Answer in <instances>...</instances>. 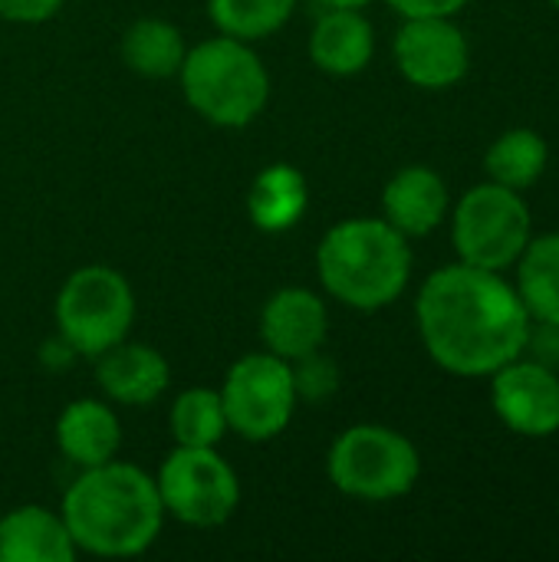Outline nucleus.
Here are the masks:
<instances>
[{"mask_svg": "<svg viewBox=\"0 0 559 562\" xmlns=\"http://www.w3.org/2000/svg\"><path fill=\"white\" fill-rule=\"evenodd\" d=\"M415 319L432 362L461 379H484L521 359L534 323L514 283L461 260L422 283Z\"/></svg>", "mask_w": 559, "mask_h": 562, "instance_id": "obj_1", "label": "nucleus"}, {"mask_svg": "<svg viewBox=\"0 0 559 562\" xmlns=\"http://www.w3.org/2000/svg\"><path fill=\"white\" fill-rule=\"evenodd\" d=\"M59 514L76 550L105 560L142 557L161 537L165 524L155 477L115 458L82 468L66 491Z\"/></svg>", "mask_w": 559, "mask_h": 562, "instance_id": "obj_2", "label": "nucleus"}, {"mask_svg": "<svg viewBox=\"0 0 559 562\" xmlns=\"http://www.w3.org/2000/svg\"><path fill=\"white\" fill-rule=\"evenodd\" d=\"M323 290L349 310L392 306L412 277L409 237L385 217H349L326 231L316 250Z\"/></svg>", "mask_w": 559, "mask_h": 562, "instance_id": "obj_3", "label": "nucleus"}, {"mask_svg": "<svg viewBox=\"0 0 559 562\" xmlns=\"http://www.w3.org/2000/svg\"><path fill=\"white\" fill-rule=\"evenodd\" d=\"M178 76L188 105L217 128L250 125L270 99V76L260 56L250 43L224 33L191 46Z\"/></svg>", "mask_w": 559, "mask_h": 562, "instance_id": "obj_4", "label": "nucleus"}, {"mask_svg": "<svg viewBox=\"0 0 559 562\" xmlns=\"http://www.w3.org/2000/svg\"><path fill=\"white\" fill-rule=\"evenodd\" d=\"M326 474L339 494L382 504L405 497L418 484L422 458L418 448L395 428L353 425L333 441Z\"/></svg>", "mask_w": 559, "mask_h": 562, "instance_id": "obj_5", "label": "nucleus"}, {"mask_svg": "<svg viewBox=\"0 0 559 562\" xmlns=\"http://www.w3.org/2000/svg\"><path fill=\"white\" fill-rule=\"evenodd\" d=\"M135 323V293L132 283L105 267L89 263L66 277L56 296V326L59 336L76 349V356H102L105 349L128 339Z\"/></svg>", "mask_w": 559, "mask_h": 562, "instance_id": "obj_6", "label": "nucleus"}, {"mask_svg": "<svg viewBox=\"0 0 559 562\" xmlns=\"http://www.w3.org/2000/svg\"><path fill=\"white\" fill-rule=\"evenodd\" d=\"M534 237L530 207L521 191L497 181L474 184L451 214V240L461 263L504 273Z\"/></svg>", "mask_w": 559, "mask_h": 562, "instance_id": "obj_7", "label": "nucleus"}, {"mask_svg": "<svg viewBox=\"0 0 559 562\" xmlns=\"http://www.w3.org/2000/svg\"><path fill=\"white\" fill-rule=\"evenodd\" d=\"M155 487L165 517L185 527H221L241 507V481L234 468L217 454V448H175L158 474Z\"/></svg>", "mask_w": 559, "mask_h": 562, "instance_id": "obj_8", "label": "nucleus"}, {"mask_svg": "<svg viewBox=\"0 0 559 562\" xmlns=\"http://www.w3.org/2000/svg\"><path fill=\"white\" fill-rule=\"evenodd\" d=\"M227 428L247 441H270L287 431L297 412L293 366L273 352H250L237 359L217 389Z\"/></svg>", "mask_w": 559, "mask_h": 562, "instance_id": "obj_9", "label": "nucleus"}, {"mask_svg": "<svg viewBox=\"0 0 559 562\" xmlns=\"http://www.w3.org/2000/svg\"><path fill=\"white\" fill-rule=\"evenodd\" d=\"M399 72L428 92L458 86L471 66V46L455 16H409L395 33Z\"/></svg>", "mask_w": 559, "mask_h": 562, "instance_id": "obj_10", "label": "nucleus"}, {"mask_svg": "<svg viewBox=\"0 0 559 562\" xmlns=\"http://www.w3.org/2000/svg\"><path fill=\"white\" fill-rule=\"evenodd\" d=\"M491 379L494 415L521 438H550L559 431V375L537 359H514Z\"/></svg>", "mask_w": 559, "mask_h": 562, "instance_id": "obj_11", "label": "nucleus"}, {"mask_svg": "<svg viewBox=\"0 0 559 562\" xmlns=\"http://www.w3.org/2000/svg\"><path fill=\"white\" fill-rule=\"evenodd\" d=\"M329 336V313L320 293L306 286L277 290L260 310V339L267 352L297 362L316 349H323Z\"/></svg>", "mask_w": 559, "mask_h": 562, "instance_id": "obj_12", "label": "nucleus"}, {"mask_svg": "<svg viewBox=\"0 0 559 562\" xmlns=\"http://www.w3.org/2000/svg\"><path fill=\"white\" fill-rule=\"evenodd\" d=\"M448 184L428 165H409L395 171L382 188V214L405 237H425L448 217Z\"/></svg>", "mask_w": 559, "mask_h": 562, "instance_id": "obj_13", "label": "nucleus"}, {"mask_svg": "<svg viewBox=\"0 0 559 562\" xmlns=\"http://www.w3.org/2000/svg\"><path fill=\"white\" fill-rule=\"evenodd\" d=\"M96 379L109 402L145 408L161 398L171 382V369L155 346L122 339L119 346L96 356Z\"/></svg>", "mask_w": 559, "mask_h": 562, "instance_id": "obj_14", "label": "nucleus"}, {"mask_svg": "<svg viewBox=\"0 0 559 562\" xmlns=\"http://www.w3.org/2000/svg\"><path fill=\"white\" fill-rule=\"evenodd\" d=\"M310 59L329 76H356L372 63L376 30L362 10L326 7V13L310 30Z\"/></svg>", "mask_w": 559, "mask_h": 562, "instance_id": "obj_15", "label": "nucleus"}, {"mask_svg": "<svg viewBox=\"0 0 559 562\" xmlns=\"http://www.w3.org/2000/svg\"><path fill=\"white\" fill-rule=\"evenodd\" d=\"M76 543L63 514L30 504L0 517V562H72Z\"/></svg>", "mask_w": 559, "mask_h": 562, "instance_id": "obj_16", "label": "nucleus"}, {"mask_svg": "<svg viewBox=\"0 0 559 562\" xmlns=\"http://www.w3.org/2000/svg\"><path fill=\"white\" fill-rule=\"evenodd\" d=\"M119 445H122L119 418L99 398L69 402L56 418V448L79 471L112 461L119 454Z\"/></svg>", "mask_w": 559, "mask_h": 562, "instance_id": "obj_17", "label": "nucleus"}, {"mask_svg": "<svg viewBox=\"0 0 559 562\" xmlns=\"http://www.w3.org/2000/svg\"><path fill=\"white\" fill-rule=\"evenodd\" d=\"M310 204V188L300 168L277 161L267 165L247 191V214L257 231L264 234H283L300 224Z\"/></svg>", "mask_w": 559, "mask_h": 562, "instance_id": "obj_18", "label": "nucleus"}, {"mask_svg": "<svg viewBox=\"0 0 559 562\" xmlns=\"http://www.w3.org/2000/svg\"><path fill=\"white\" fill-rule=\"evenodd\" d=\"M185 36L161 16H142L122 33V63L145 79L178 76L185 63Z\"/></svg>", "mask_w": 559, "mask_h": 562, "instance_id": "obj_19", "label": "nucleus"}, {"mask_svg": "<svg viewBox=\"0 0 559 562\" xmlns=\"http://www.w3.org/2000/svg\"><path fill=\"white\" fill-rule=\"evenodd\" d=\"M517 296L534 323H559V234L530 237L517 257Z\"/></svg>", "mask_w": 559, "mask_h": 562, "instance_id": "obj_20", "label": "nucleus"}, {"mask_svg": "<svg viewBox=\"0 0 559 562\" xmlns=\"http://www.w3.org/2000/svg\"><path fill=\"white\" fill-rule=\"evenodd\" d=\"M547 161H550V148L544 135L534 128H507L491 142L484 155L488 181H497L514 191L537 184L547 171Z\"/></svg>", "mask_w": 559, "mask_h": 562, "instance_id": "obj_21", "label": "nucleus"}, {"mask_svg": "<svg viewBox=\"0 0 559 562\" xmlns=\"http://www.w3.org/2000/svg\"><path fill=\"white\" fill-rule=\"evenodd\" d=\"M171 435L181 448H217L231 431L221 392L214 389H188L171 405Z\"/></svg>", "mask_w": 559, "mask_h": 562, "instance_id": "obj_22", "label": "nucleus"}, {"mask_svg": "<svg viewBox=\"0 0 559 562\" xmlns=\"http://www.w3.org/2000/svg\"><path fill=\"white\" fill-rule=\"evenodd\" d=\"M297 0H208V16L224 36L254 43L273 36L293 13Z\"/></svg>", "mask_w": 559, "mask_h": 562, "instance_id": "obj_23", "label": "nucleus"}, {"mask_svg": "<svg viewBox=\"0 0 559 562\" xmlns=\"http://www.w3.org/2000/svg\"><path fill=\"white\" fill-rule=\"evenodd\" d=\"M293 366V385H297V398L306 402H323L339 389V372L333 366V359H326L320 349L290 362Z\"/></svg>", "mask_w": 559, "mask_h": 562, "instance_id": "obj_24", "label": "nucleus"}, {"mask_svg": "<svg viewBox=\"0 0 559 562\" xmlns=\"http://www.w3.org/2000/svg\"><path fill=\"white\" fill-rule=\"evenodd\" d=\"M63 10V0H0V16L10 23H46Z\"/></svg>", "mask_w": 559, "mask_h": 562, "instance_id": "obj_25", "label": "nucleus"}, {"mask_svg": "<svg viewBox=\"0 0 559 562\" xmlns=\"http://www.w3.org/2000/svg\"><path fill=\"white\" fill-rule=\"evenodd\" d=\"M524 356L557 369L559 366V323H530V336H527V349Z\"/></svg>", "mask_w": 559, "mask_h": 562, "instance_id": "obj_26", "label": "nucleus"}, {"mask_svg": "<svg viewBox=\"0 0 559 562\" xmlns=\"http://www.w3.org/2000/svg\"><path fill=\"white\" fill-rule=\"evenodd\" d=\"M471 0H389L395 13L409 16H455L468 7Z\"/></svg>", "mask_w": 559, "mask_h": 562, "instance_id": "obj_27", "label": "nucleus"}, {"mask_svg": "<svg viewBox=\"0 0 559 562\" xmlns=\"http://www.w3.org/2000/svg\"><path fill=\"white\" fill-rule=\"evenodd\" d=\"M326 7H343V10H362V7H369L372 0H323Z\"/></svg>", "mask_w": 559, "mask_h": 562, "instance_id": "obj_28", "label": "nucleus"}, {"mask_svg": "<svg viewBox=\"0 0 559 562\" xmlns=\"http://www.w3.org/2000/svg\"><path fill=\"white\" fill-rule=\"evenodd\" d=\"M550 3H554V7H559V0H550Z\"/></svg>", "mask_w": 559, "mask_h": 562, "instance_id": "obj_29", "label": "nucleus"}]
</instances>
